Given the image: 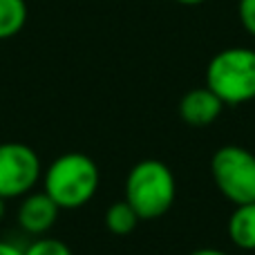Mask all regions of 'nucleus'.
Here are the masks:
<instances>
[{
    "instance_id": "9d476101",
    "label": "nucleus",
    "mask_w": 255,
    "mask_h": 255,
    "mask_svg": "<svg viewBox=\"0 0 255 255\" xmlns=\"http://www.w3.org/2000/svg\"><path fill=\"white\" fill-rule=\"evenodd\" d=\"M139 224V215L134 213V208L126 202H115L106 211V226L110 233L115 235H128L136 229Z\"/></svg>"
},
{
    "instance_id": "6e6552de",
    "label": "nucleus",
    "mask_w": 255,
    "mask_h": 255,
    "mask_svg": "<svg viewBox=\"0 0 255 255\" xmlns=\"http://www.w3.org/2000/svg\"><path fill=\"white\" fill-rule=\"evenodd\" d=\"M229 235L235 247L244 251H255V202L235 206L229 220Z\"/></svg>"
},
{
    "instance_id": "423d86ee",
    "label": "nucleus",
    "mask_w": 255,
    "mask_h": 255,
    "mask_svg": "<svg viewBox=\"0 0 255 255\" xmlns=\"http://www.w3.org/2000/svg\"><path fill=\"white\" fill-rule=\"evenodd\" d=\"M61 208L54 204L45 190L40 193H27L18 206V224L29 235H45L58 220Z\"/></svg>"
},
{
    "instance_id": "1a4fd4ad",
    "label": "nucleus",
    "mask_w": 255,
    "mask_h": 255,
    "mask_svg": "<svg viewBox=\"0 0 255 255\" xmlns=\"http://www.w3.org/2000/svg\"><path fill=\"white\" fill-rule=\"evenodd\" d=\"M27 22L25 0H0V40L13 38Z\"/></svg>"
},
{
    "instance_id": "0eeeda50",
    "label": "nucleus",
    "mask_w": 255,
    "mask_h": 255,
    "mask_svg": "<svg viewBox=\"0 0 255 255\" xmlns=\"http://www.w3.org/2000/svg\"><path fill=\"white\" fill-rule=\"evenodd\" d=\"M222 99L211 88H195L179 101V117L190 126H211L222 115Z\"/></svg>"
},
{
    "instance_id": "2eb2a0df",
    "label": "nucleus",
    "mask_w": 255,
    "mask_h": 255,
    "mask_svg": "<svg viewBox=\"0 0 255 255\" xmlns=\"http://www.w3.org/2000/svg\"><path fill=\"white\" fill-rule=\"evenodd\" d=\"M175 2L186 4V7H195V4H202V2H206V0H175Z\"/></svg>"
},
{
    "instance_id": "ddd939ff",
    "label": "nucleus",
    "mask_w": 255,
    "mask_h": 255,
    "mask_svg": "<svg viewBox=\"0 0 255 255\" xmlns=\"http://www.w3.org/2000/svg\"><path fill=\"white\" fill-rule=\"evenodd\" d=\"M0 255H25V249L16 247V244H11V242L0 240Z\"/></svg>"
},
{
    "instance_id": "7ed1b4c3",
    "label": "nucleus",
    "mask_w": 255,
    "mask_h": 255,
    "mask_svg": "<svg viewBox=\"0 0 255 255\" xmlns=\"http://www.w3.org/2000/svg\"><path fill=\"white\" fill-rule=\"evenodd\" d=\"M211 88L224 106H240L255 99V49L229 47L211 58L206 70Z\"/></svg>"
},
{
    "instance_id": "f03ea898",
    "label": "nucleus",
    "mask_w": 255,
    "mask_h": 255,
    "mask_svg": "<svg viewBox=\"0 0 255 255\" xmlns=\"http://www.w3.org/2000/svg\"><path fill=\"white\" fill-rule=\"evenodd\" d=\"M175 177L166 163L157 159L139 161L126 179V202L139 220H157L175 202Z\"/></svg>"
},
{
    "instance_id": "f8f14e48",
    "label": "nucleus",
    "mask_w": 255,
    "mask_h": 255,
    "mask_svg": "<svg viewBox=\"0 0 255 255\" xmlns=\"http://www.w3.org/2000/svg\"><path fill=\"white\" fill-rule=\"evenodd\" d=\"M238 13H240L242 27L255 38V0H240Z\"/></svg>"
},
{
    "instance_id": "dca6fc26",
    "label": "nucleus",
    "mask_w": 255,
    "mask_h": 255,
    "mask_svg": "<svg viewBox=\"0 0 255 255\" xmlns=\"http://www.w3.org/2000/svg\"><path fill=\"white\" fill-rule=\"evenodd\" d=\"M4 202H7V199L0 197V222L4 220V213H7V204H4Z\"/></svg>"
},
{
    "instance_id": "f257e3e1",
    "label": "nucleus",
    "mask_w": 255,
    "mask_h": 255,
    "mask_svg": "<svg viewBox=\"0 0 255 255\" xmlns=\"http://www.w3.org/2000/svg\"><path fill=\"white\" fill-rule=\"evenodd\" d=\"M99 168L88 154L65 152L43 170V190L61 211H76L97 195Z\"/></svg>"
},
{
    "instance_id": "9b49d317",
    "label": "nucleus",
    "mask_w": 255,
    "mask_h": 255,
    "mask_svg": "<svg viewBox=\"0 0 255 255\" xmlns=\"http://www.w3.org/2000/svg\"><path fill=\"white\" fill-rule=\"evenodd\" d=\"M25 255H72V249L67 247L63 240L40 235L38 240H34V242L25 249Z\"/></svg>"
},
{
    "instance_id": "4468645a",
    "label": "nucleus",
    "mask_w": 255,
    "mask_h": 255,
    "mask_svg": "<svg viewBox=\"0 0 255 255\" xmlns=\"http://www.w3.org/2000/svg\"><path fill=\"white\" fill-rule=\"evenodd\" d=\"M190 255H226V253L217 251V249H199V251H195V253H190Z\"/></svg>"
},
{
    "instance_id": "20e7f679",
    "label": "nucleus",
    "mask_w": 255,
    "mask_h": 255,
    "mask_svg": "<svg viewBox=\"0 0 255 255\" xmlns=\"http://www.w3.org/2000/svg\"><path fill=\"white\" fill-rule=\"evenodd\" d=\"M213 179L235 206L255 202V154L240 145H224L213 154Z\"/></svg>"
},
{
    "instance_id": "39448f33",
    "label": "nucleus",
    "mask_w": 255,
    "mask_h": 255,
    "mask_svg": "<svg viewBox=\"0 0 255 255\" xmlns=\"http://www.w3.org/2000/svg\"><path fill=\"white\" fill-rule=\"evenodd\" d=\"M40 177H43V163L31 145L20 141L0 143V197H25L34 190Z\"/></svg>"
}]
</instances>
